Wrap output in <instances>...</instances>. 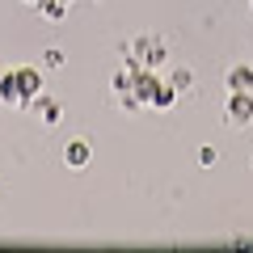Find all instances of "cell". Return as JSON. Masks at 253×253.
<instances>
[{
    "label": "cell",
    "mask_w": 253,
    "mask_h": 253,
    "mask_svg": "<svg viewBox=\"0 0 253 253\" xmlns=\"http://www.w3.org/2000/svg\"><path fill=\"white\" fill-rule=\"evenodd\" d=\"M13 81H17V93H21L26 106H30V97L42 93V76H38V68H13Z\"/></svg>",
    "instance_id": "6da1fadb"
},
{
    "label": "cell",
    "mask_w": 253,
    "mask_h": 253,
    "mask_svg": "<svg viewBox=\"0 0 253 253\" xmlns=\"http://www.w3.org/2000/svg\"><path fill=\"white\" fill-rule=\"evenodd\" d=\"M224 118H228V123H236V126H245V123L253 118V93H232V97H228Z\"/></svg>",
    "instance_id": "7a4b0ae2"
},
{
    "label": "cell",
    "mask_w": 253,
    "mask_h": 253,
    "mask_svg": "<svg viewBox=\"0 0 253 253\" xmlns=\"http://www.w3.org/2000/svg\"><path fill=\"white\" fill-rule=\"evenodd\" d=\"M135 55H139L135 63H144V68H161V63H165V46H161V42H152L148 34L135 42Z\"/></svg>",
    "instance_id": "3957f363"
},
{
    "label": "cell",
    "mask_w": 253,
    "mask_h": 253,
    "mask_svg": "<svg viewBox=\"0 0 253 253\" xmlns=\"http://www.w3.org/2000/svg\"><path fill=\"white\" fill-rule=\"evenodd\" d=\"M30 106H34V114L42 118L46 126H55L63 118V110H59V101H55V97H42V93H38V97H30Z\"/></svg>",
    "instance_id": "277c9868"
},
{
    "label": "cell",
    "mask_w": 253,
    "mask_h": 253,
    "mask_svg": "<svg viewBox=\"0 0 253 253\" xmlns=\"http://www.w3.org/2000/svg\"><path fill=\"white\" fill-rule=\"evenodd\" d=\"M89 156H93V148L84 144V139H76V144L63 148V161H68V169H84V165H89Z\"/></svg>",
    "instance_id": "5b68a950"
},
{
    "label": "cell",
    "mask_w": 253,
    "mask_h": 253,
    "mask_svg": "<svg viewBox=\"0 0 253 253\" xmlns=\"http://www.w3.org/2000/svg\"><path fill=\"white\" fill-rule=\"evenodd\" d=\"M228 89L232 93H253V68H228Z\"/></svg>",
    "instance_id": "8992f818"
},
{
    "label": "cell",
    "mask_w": 253,
    "mask_h": 253,
    "mask_svg": "<svg viewBox=\"0 0 253 253\" xmlns=\"http://www.w3.org/2000/svg\"><path fill=\"white\" fill-rule=\"evenodd\" d=\"M0 101H4V106H26V101H21V93H17L13 72H0Z\"/></svg>",
    "instance_id": "52a82bcc"
},
{
    "label": "cell",
    "mask_w": 253,
    "mask_h": 253,
    "mask_svg": "<svg viewBox=\"0 0 253 253\" xmlns=\"http://www.w3.org/2000/svg\"><path fill=\"white\" fill-rule=\"evenodd\" d=\"M148 106L173 110V106H177V89H173V84H156V93H152V101H148Z\"/></svg>",
    "instance_id": "ba28073f"
},
{
    "label": "cell",
    "mask_w": 253,
    "mask_h": 253,
    "mask_svg": "<svg viewBox=\"0 0 253 253\" xmlns=\"http://www.w3.org/2000/svg\"><path fill=\"white\" fill-rule=\"evenodd\" d=\"M38 9H42L46 21H63L68 17V0H38Z\"/></svg>",
    "instance_id": "9c48e42d"
},
{
    "label": "cell",
    "mask_w": 253,
    "mask_h": 253,
    "mask_svg": "<svg viewBox=\"0 0 253 253\" xmlns=\"http://www.w3.org/2000/svg\"><path fill=\"white\" fill-rule=\"evenodd\" d=\"M169 84H173L177 93H181V89H190V84H194V72H190V68H177V72L169 76Z\"/></svg>",
    "instance_id": "30bf717a"
},
{
    "label": "cell",
    "mask_w": 253,
    "mask_h": 253,
    "mask_svg": "<svg viewBox=\"0 0 253 253\" xmlns=\"http://www.w3.org/2000/svg\"><path fill=\"white\" fill-rule=\"evenodd\" d=\"M215 161H219V152H215V148H199V165H203V169H211Z\"/></svg>",
    "instance_id": "8fae6325"
},
{
    "label": "cell",
    "mask_w": 253,
    "mask_h": 253,
    "mask_svg": "<svg viewBox=\"0 0 253 253\" xmlns=\"http://www.w3.org/2000/svg\"><path fill=\"white\" fill-rule=\"evenodd\" d=\"M42 63H46V68H63V51H55V46H51V51L42 55Z\"/></svg>",
    "instance_id": "7c38bea8"
},
{
    "label": "cell",
    "mask_w": 253,
    "mask_h": 253,
    "mask_svg": "<svg viewBox=\"0 0 253 253\" xmlns=\"http://www.w3.org/2000/svg\"><path fill=\"white\" fill-rule=\"evenodd\" d=\"M241 249H253V241H241Z\"/></svg>",
    "instance_id": "4fadbf2b"
},
{
    "label": "cell",
    "mask_w": 253,
    "mask_h": 253,
    "mask_svg": "<svg viewBox=\"0 0 253 253\" xmlns=\"http://www.w3.org/2000/svg\"><path fill=\"white\" fill-rule=\"evenodd\" d=\"M26 4H38V0H26Z\"/></svg>",
    "instance_id": "5bb4252c"
}]
</instances>
